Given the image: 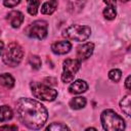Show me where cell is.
<instances>
[{
	"label": "cell",
	"mask_w": 131,
	"mask_h": 131,
	"mask_svg": "<svg viewBox=\"0 0 131 131\" xmlns=\"http://www.w3.org/2000/svg\"><path fill=\"white\" fill-rule=\"evenodd\" d=\"M46 130H69V127L62 123H52L49 126H47Z\"/></svg>",
	"instance_id": "7402d4cb"
},
{
	"label": "cell",
	"mask_w": 131,
	"mask_h": 131,
	"mask_svg": "<svg viewBox=\"0 0 131 131\" xmlns=\"http://www.w3.org/2000/svg\"><path fill=\"white\" fill-rule=\"evenodd\" d=\"M24 18H25L24 14L17 10H12V11L8 12L6 15V19L8 20V23L10 24V26L12 28H18L23 24Z\"/></svg>",
	"instance_id": "9c48e42d"
},
{
	"label": "cell",
	"mask_w": 131,
	"mask_h": 131,
	"mask_svg": "<svg viewBox=\"0 0 131 131\" xmlns=\"http://www.w3.org/2000/svg\"><path fill=\"white\" fill-rule=\"evenodd\" d=\"M31 90L33 95L41 100H45V101H52L56 98L57 96V91L52 89L51 87L42 84V83H38V82H33L31 83Z\"/></svg>",
	"instance_id": "5b68a950"
},
{
	"label": "cell",
	"mask_w": 131,
	"mask_h": 131,
	"mask_svg": "<svg viewBox=\"0 0 131 131\" xmlns=\"http://www.w3.org/2000/svg\"><path fill=\"white\" fill-rule=\"evenodd\" d=\"M3 48H4V43H3L2 41H0V54L2 53V51H3Z\"/></svg>",
	"instance_id": "4316f807"
},
{
	"label": "cell",
	"mask_w": 131,
	"mask_h": 131,
	"mask_svg": "<svg viewBox=\"0 0 131 131\" xmlns=\"http://www.w3.org/2000/svg\"><path fill=\"white\" fill-rule=\"evenodd\" d=\"M72 48V44L69 41H57L55 43H53L51 45V50L53 53L61 55V54H66L68 53Z\"/></svg>",
	"instance_id": "30bf717a"
},
{
	"label": "cell",
	"mask_w": 131,
	"mask_h": 131,
	"mask_svg": "<svg viewBox=\"0 0 131 131\" xmlns=\"http://www.w3.org/2000/svg\"><path fill=\"white\" fill-rule=\"evenodd\" d=\"M81 67V60L78 58H68L63 61V72L61 75V81L63 83H70L74 80V77Z\"/></svg>",
	"instance_id": "8992f818"
},
{
	"label": "cell",
	"mask_w": 131,
	"mask_h": 131,
	"mask_svg": "<svg viewBox=\"0 0 131 131\" xmlns=\"http://www.w3.org/2000/svg\"><path fill=\"white\" fill-rule=\"evenodd\" d=\"M13 113L12 110L8 105H1L0 106V122L8 121L12 118Z\"/></svg>",
	"instance_id": "5bb4252c"
},
{
	"label": "cell",
	"mask_w": 131,
	"mask_h": 131,
	"mask_svg": "<svg viewBox=\"0 0 131 131\" xmlns=\"http://www.w3.org/2000/svg\"><path fill=\"white\" fill-rule=\"evenodd\" d=\"M47 29H48L47 23L45 20L39 19V20L33 21L31 25H29L27 27L26 34L30 38H35V39L42 40L47 35Z\"/></svg>",
	"instance_id": "52a82bcc"
},
{
	"label": "cell",
	"mask_w": 131,
	"mask_h": 131,
	"mask_svg": "<svg viewBox=\"0 0 131 131\" xmlns=\"http://www.w3.org/2000/svg\"><path fill=\"white\" fill-rule=\"evenodd\" d=\"M86 105V98L82 97V96H78V97H74L73 99H71L70 101V106L74 110H80L83 108Z\"/></svg>",
	"instance_id": "2e32d148"
},
{
	"label": "cell",
	"mask_w": 131,
	"mask_h": 131,
	"mask_svg": "<svg viewBox=\"0 0 131 131\" xmlns=\"http://www.w3.org/2000/svg\"><path fill=\"white\" fill-rule=\"evenodd\" d=\"M0 83L6 88H12L14 86V79L10 74L3 73L0 75Z\"/></svg>",
	"instance_id": "9a60e30c"
},
{
	"label": "cell",
	"mask_w": 131,
	"mask_h": 131,
	"mask_svg": "<svg viewBox=\"0 0 131 131\" xmlns=\"http://www.w3.org/2000/svg\"><path fill=\"white\" fill-rule=\"evenodd\" d=\"M18 120L30 129H40L48 118L47 108L32 98H19L15 104Z\"/></svg>",
	"instance_id": "6da1fadb"
},
{
	"label": "cell",
	"mask_w": 131,
	"mask_h": 131,
	"mask_svg": "<svg viewBox=\"0 0 131 131\" xmlns=\"http://www.w3.org/2000/svg\"><path fill=\"white\" fill-rule=\"evenodd\" d=\"M116 15H117V12H116L115 7L108 6V7L104 8V10H103V16H104L106 19H108V20L115 19Z\"/></svg>",
	"instance_id": "d6986e66"
},
{
	"label": "cell",
	"mask_w": 131,
	"mask_h": 131,
	"mask_svg": "<svg viewBox=\"0 0 131 131\" xmlns=\"http://www.w3.org/2000/svg\"><path fill=\"white\" fill-rule=\"evenodd\" d=\"M27 2H28V6H27L28 12L31 15H36L38 12V8L41 3V0H27Z\"/></svg>",
	"instance_id": "ac0fdd59"
},
{
	"label": "cell",
	"mask_w": 131,
	"mask_h": 131,
	"mask_svg": "<svg viewBox=\"0 0 131 131\" xmlns=\"http://www.w3.org/2000/svg\"><path fill=\"white\" fill-rule=\"evenodd\" d=\"M121 77H122V72L118 69H114L108 72V78L114 82H119Z\"/></svg>",
	"instance_id": "44dd1931"
},
{
	"label": "cell",
	"mask_w": 131,
	"mask_h": 131,
	"mask_svg": "<svg viewBox=\"0 0 131 131\" xmlns=\"http://www.w3.org/2000/svg\"><path fill=\"white\" fill-rule=\"evenodd\" d=\"M120 1H121V2H128L129 0H120Z\"/></svg>",
	"instance_id": "83f0119b"
},
{
	"label": "cell",
	"mask_w": 131,
	"mask_h": 131,
	"mask_svg": "<svg viewBox=\"0 0 131 131\" xmlns=\"http://www.w3.org/2000/svg\"><path fill=\"white\" fill-rule=\"evenodd\" d=\"M20 1H21V0H4V1H3V4H4V6L11 8V7L16 6Z\"/></svg>",
	"instance_id": "603a6c76"
},
{
	"label": "cell",
	"mask_w": 131,
	"mask_h": 131,
	"mask_svg": "<svg viewBox=\"0 0 131 131\" xmlns=\"http://www.w3.org/2000/svg\"><path fill=\"white\" fill-rule=\"evenodd\" d=\"M130 99H131V96L129 95V94H127V95H125L124 97H123V99L120 101V106H121V108H122V111L125 113V115L126 116H130V108H131V106H130Z\"/></svg>",
	"instance_id": "e0dca14e"
},
{
	"label": "cell",
	"mask_w": 131,
	"mask_h": 131,
	"mask_svg": "<svg viewBox=\"0 0 131 131\" xmlns=\"http://www.w3.org/2000/svg\"><path fill=\"white\" fill-rule=\"evenodd\" d=\"M0 130H17L15 125H4L0 127Z\"/></svg>",
	"instance_id": "cb8c5ba5"
},
{
	"label": "cell",
	"mask_w": 131,
	"mask_h": 131,
	"mask_svg": "<svg viewBox=\"0 0 131 131\" xmlns=\"http://www.w3.org/2000/svg\"><path fill=\"white\" fill-rule=\"evenodd\" d=\"M101 124L104 130L107 131H119L125 129L124 119L113 110H104L100 116Z\"/></svg>",
	"instance_id": "7a4b0ae2"
},
{
	"label": "cell",
	"mask_w": 131,
	"mask_h": 131,
	"mask_svg": "<svg viewBox=\"0 0 131 131\" xmlns=\"http://www.w3.org/2000/svg\"><path fill=\"white\" fill-rule=\"evenodd\" d=\"M29 63L32 66L34 70H38L41 68V59L37 55H31L29 57Z\"/></svg>",
	"instance_id": "ffe728a7"
},
{
	"label": "cell",
	"mask_w": 131,
	"mask_h": 131,
	"mask_svg": "<svg viewBox=\"0 0 131 131\" xmlns=\"http://www.w3.org/2000/svg\"><path fill=\"white\" fill-rule=\"evenodd\" d=\"M103 2L106 3L108 6L115 7V6H116V3H117V0H103Z\"/></svg>",
	"instance_id": "d4e9b609"
},
{
	"label": "cell",
	"mask_w": 131,
	"mask_h": 131,
	"mask_svg": "<svg viewBox=\"0 0 131 131\" xmlns=\"http://www.w3.org/2000/svg\"><path fill=\"white\" fill-rule=\"evenodd\" d=\"M94 49V44L91 42L82 44L80 46H78L77 48V57L79 60H85L87 58H89L93 52Z\"/></svg>",
	"instance_id": "ba28073f"
},
{
	"label": "cell",
	"mask_w": 131,
	"mask_h": 131,
	"mask_svg": "<svg viewBox=\"0 0 131 131\" xmlns=\"http://www.w3.org/2000/svg\"><path fill=\"white\" fill-rule=\"evenodd\" d=\"M85 5V0H69L68 1V10L71 13L80 12Z\"/></svg>",
	"instance_id": "7c38bea8"
},
{
	"label": "cell",
	"mask_w": 131,
	"mask_h": 131,
	"mask_svg": "<svg viewBox=\"0 0 131 131\" xmlns=\"http://www.w3.org/2000/svg\"><path fill=\"white\" fill-rule=\"evenodd\" d=\"M90 34H91L90 27L82 26V25H72L63 31L62 36L70 40L81 42V41L87 40Z\"/></svg>",
	"instance_id": "277c9868"
},
{
	"label": "cell",
	"mask_w": 131,
	"mask_h": 131,
	"mask_svg": "<svg viewBox=\"0 0 131 131\" xmlns=\"http://www.w3.org/2000/svg\"><path fill=\"white\" fill-rule=\"evenodd\" d=\"M130 79H131V77L128 76V77L126 78V81H125V86H126L127 90H130Z\"/></svg>",
	"instance_id": "484cf974"
},
{
	"label": "cell",
	"mask_w": 131,
	"mask_h": 131,
	"mask_svg": "<svg viewBox=\"0 0 131 131\" xmlns=\"http://www.w3.org/2000/svg\"><path fill=\"white\" fill-rule=\"evenodd\" d=\"M23 56H24V50L21 46L16 42H12L5 49L2 59L6 66L16 67L21 61Z\"/></svg>",
	"instance_id": "3957f363"
},
{
	"label": "cell",
	"mask_w": 131,
	"mask_h": 131,
	"mask_svg": "<svg viewBox=\"0 0 131 131\" xmlns=\"http://www.w3.org/2000/svg\"><path fill=\"white\" fill-rule=\"evenodd\" d=\"M88 89V85L85 81L83 80H76L74 81L70 87H69V91L70 93H74V94H80L83 93L85 91H87Z\"/></svg>",
	"instance_id": "8fae6325"
},
{
	"label": "cell",
	"mask_w": 131,
	"mask_h": 131,
	"mask_svg": "<svg viewBox=\"0 0 131 131\" xmlns=\"http://www.w3.org/2000/svg\"><path fill=\"white\" fill-rule=\"evenodd\" d=\"M58 5V2L57 0H49V1H46L42 6H41V13L43 14H52L56 7Z\"/></svg>",
	"instance_id": "4fadbf2b"
}]
</instances>
